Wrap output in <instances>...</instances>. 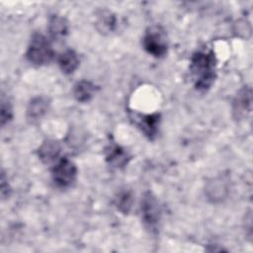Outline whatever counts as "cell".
Here are the masks:
<instances>
[{"mask_svg":"<svg viewBox=\"0 0 253 253\" xmlns=\"http://www.w3.org/2000/svg\"><path fill=\"white\" fill-rule=\"evenodd\" d=\"M190 71L197 90L207 91L216 77V58L212 50L196 51L190 62Z\"/></svg>","mask_w":253,"mask_h":253,"instance_id":"1","label":"cell"},{"mask_svg":"<svg viewBox=\"0 0 253 253\" xmlns=\"http://www.w3.org/2000/svg\"><path fill=\"white\" fill-rule=\"evenodd\" d=\"M53 56L54 51L47 38L39 33L34 34L26 51V58L32 64L42 66L49 63Z\"/></svg>","mask_w":253,"mask_h":253,"instance_id":"2","label":"cell"},{"mask_svg":"<svg viewBox=\"0 0 253 253\" xmlns=\"http://www.w3.org/2000/svg\"><path fill=\"white\" fill-rule=\"evenodd\" d=\"M142 45L148 54L156 58L165 56L168 50V42L164 31L158 26L147 29L142 38Z\"/></svg>","mask_w":253,"mask_h":253,"instance_id":"3","label":"cell"},{"mask_svg":"<svg viewBox=\"0 0 253 253\" xmlns=\"http://www.w3.org/2000/svg\"><path fill=\"white\" fill-rule=\"evenodd\" d=\"M51 177L58 188H69L77 179V167L67 157H61L52 167Z\"/></svg>","mask_w":253,"mask_h":253,"instance_id":"4","label":"cell"},{"mask_svg":"<svg viewBox=\"0 0 253 253\" xmlns=\"http://www.w3.org/2000/svg\"><path fill=\"white\" fill-rule=\"evenodd\" d=\"M141 219L150 231H155L160 222V207L156 197L151 192H145L141 199L140 204Z\"/></svg>","mask_w":253,"mask_h":253,"instance_id":"5","label":"cell"},{"mask_svg":"<svg viewBox=\"0 0 253 253\" xmlns=\"http://www.w3.org/2000/svg\"><path fill=\"white\" fill-rule=\"evenodd\" d=\"M252 90L249 86L242 87L232 102V114L236 120H243L251 113Z\"/></svg>","mask_w":253,"mask_h":253,"instance_id":"6","label":"cell"},{"mask_svg":"<svg viewBox=\"0 0 253 253\" xmlns=\"http://www.w3.org/2000/svg\"><path fill=\"white\" fill-rule=\"evenodd\" d=\"M50 101L47 97L37 96L31 99L28 104L26 117L31 124H35L42 120L48 112Z\"/></svg>","mask_w":253,"mask_h":253,"instance_id":"7","label":"cell"},{"mask_svg":"<svg viewBox=\"0 0 253 253\" xmlns=\"http://www.w3.org/2000/svg\"><path fill=\"white\" fill-rule=\"evenodd\" d=\"M206 194L212 203L222 201L228 194V184L226 180L222 177L211 179L207 184Z\"/></svg>","mask_w":253,"mask_h":253,"instance_id":"8","label":"cell"},{"mask_svg":"<svg viewBox=\"0 0 253 253\" xmlns=\"http://www.w3.org/2000/svg\"><path fill=\"white\" fill-rule=\"evenodd\" d=\"M60 152L61 146L57 140L46 139L40 145L38 149V156L44 164H49L58 160Z\"/></svg>","mask_w":253,"mask_h":253,"instance_id":"9","label":"cell"},{"mask_svg":"<svg viewBox=\"0 0 253 253\" xmlns=\"http://www.w3.org/2000/svg\"><path fill=\"white\" fill-rule=\"evenodd\" d=\"M137 126L140 128L141 132L144 133L149 139H153L158 132L159 128V122H160V115L149 114V115H138L137 118Z\"/></svg>","mask_w":253,"mask_h":253,"instance_id":"10","label":"cell"},{"mask_svg":"<svg viewBox=\"0 0 253 253\" xmlns=\"http://www.w3.org/2000/svg\"><path fill=\"white\" fill-rule=\"evenodd\" d=\"M129 155L122 146L111 143L106 147V160L115 168H123L129 160Z\"/></svg>","mask_w":253,"mask_h":253,"instance_id":"11","label":"cell"},{"mask_svg":"<svg viewBox=\"0 0 253 253\" xmlns=\"http://www.w3.org/2000/svg\"><path fill=\"white\" fill-rule=\"evenodd\" d=\"M47 30L53 41H62L68 34V22L64 17L53 15L49 18Z\"/></svg>","mask_w":253,"mask_h":253,"instance_id":"12","label":"cell"},{"mask_svg":"<svg viewBox=\"0 0 253 253\" xmlns=\"http://www.w3.org/2000/svg\"><path fill=\"white\" fill-rule=\"evenodd\" d=\"M79 62L78 54L73 49L64 50L57 58L58 66L64 74H72L79 66Z\"/></svg>","mask_w":253,"mask_h":253,"instance_id":"13","label":"cell"},{"mask_svg":"<svg viewBox=\"0 0 253 253\" xmlns=\"http://www.w3.org/2000/svg\"><path fill=\"white\" fill-rule=\"evenodd\" d=\"M96 92V86L91 81L80 80L73 87V96L80 103L89 102Z\"/></svg>","mask_w":253,"mask_h":253,"instance_id":"14","label":"cell"},{"mask_svg":"<svg viewBox=\"0 0 253 253\" xmlns=\"http://www.w3.org/2000/svg\"><path fill=\"white\" fill-rule=\"evenodd\" d=\"M116 25V19L114 15L109 11H101L97 17V27L102 33L112 32Z\"/></svg>","mask_w":253,"mask_h":253,"instance_id":"15","label":"cell"},{"mask_svg":"<svg viewBox=\"0 0 253 253\" xmlns=\"http://www.w3.org/2000/svg\"><path fill=\"white\" fill-rule=\"evenodd\" d=\"M132 205V195L129 191H122L116 198V206L123 213H127Z\"/></svg>","mask_w":253,"mask_h":253,"instance_id":"16","label":"cell"},{"mask_svg":"<svg viewBox=\"0 0 253 253\" xmlns=\"http://www.w3.org/2000/svg\"><path fill=\"white\" fill-rule=\"evenodd\" d=\"M0 119H1V126H6L13 118V108L8 99L2 95L1 98V109H0Z\"/></svg>","mask_w":253,"mask_h":253,"instance_id":"17","label":"cell"},{"mask_svg":"<svg viewBox=\"0 0 253 253\" xmlns=\"http://www.w3.org/2000/svg\"><path fill=\"white\" fill-rule=\"evenodd\" d=\"M9 193H10V187L8 184V180L5 176V173L2 171V175H1V197L3 199H5L6 197H9Z\"/></svg>","mask_w":253,"mask_h":253,"instance_id":"18","label":"cell"}]
</instances>
